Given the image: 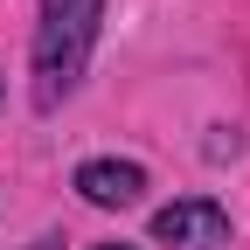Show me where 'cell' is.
<instances>
[{"label": "cell", "instance_id": "obj_1", "mask_svg": "<svg viewBox=\"0 0 250 250\" xmlns=\"http://www.w3.org/2000/svg\"><path fill=\"white\" fill-rule=\"evenodd\" d=\"M104 28V0H42V28H35V111H56L90 70Z\"/></svg>", "mask_w": 250, "mask_h": 250}, {"label": "cell", "instance_id": "obj_2", "mask_svg": "<svg viewBox=\"0 0 250 250\" xmlns=\"http://www.w3.org/2000/svg\"><path fill=\"white\" fill-rule=\"evenodd\" d=\"M153 243H167V250H215V243H229V215L208 195L167 202L160 215H153Z\"/></svg>", "mask_w": 250, "mask_h": 250}, {"label": "cell", "instance_id": "obj_3", "mask_svg": "<svg viewBox=\"0 0 250 250\" xmlns=\"http://www.w3.org/2000/svg\"><path fill=\"white\" fill-rule=\"evenodd\" d=\"M77 195L90 208H132V202H146V167L139 160H83Z\"/></svg>", "mask_w": 250, "mask_h": 250}, {"label": "cell", "instance_id": "obj_4", "mask_svg": "<svg viewBox=\"0 0 250 250\" xmlns=\"http://www.w3.org/2000/svg\"><path fill=\"white\" fill-rule=\"evenodd\" d=\"M98 250H139V243H98Z\"/></svg>", "mask_w": 250, "mask_h": 250}]
</instances>
